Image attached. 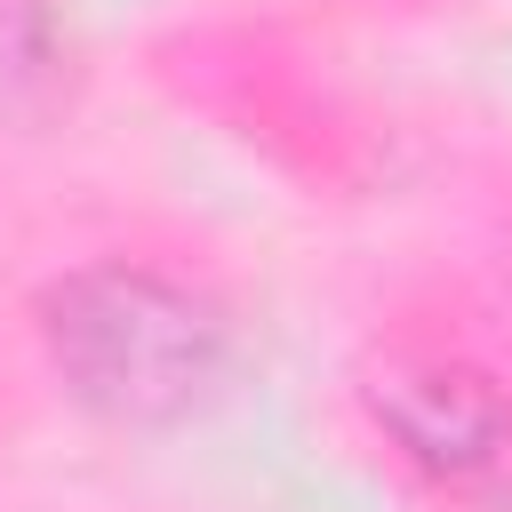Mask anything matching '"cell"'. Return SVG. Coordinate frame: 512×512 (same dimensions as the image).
<instances>
[{
  "mask_svg": "<svg viewBox=\"0 0 512 512\" xmlns=\"http://www.w3.org/2000/svg\"><path fill=\"white\" fill-rule=\"evenodd\" d=\"M40 360L112 432H176L232 384V312L144 256H96L40 288Z\"/></svg>",
  "mask_w": 512,
  "mask_h": 512,
  "instance_id": "obj_1",
  "label": "cell"
},
{
  "mask_svg": "<svg viewBox=\"0 0 512 512\" xmlns=\"http://www.w3.org/2000/svg\"><path fill=\"white\" fill-rule=\"evenodd\" d=\"M360 400L392 456L432 488L488 496L512 480V392L480 360L440 344H392L384 360H368Z\"/></svg>",
  "mask_w": 512,
  "mask_h": 512,
  "instance_id": "obj_2",
  "label": "cell"
},
{
  "mask_svg": "<svg viewBox=\"0 0 512 512\" xmlns=\"http://www.w3.org/2000/svg\"><path fill=\"white\" fill-rule=\"evenodd\" d=\"M80 48L64 0H0V128H40L72 104Z\"/></svg>",
  "mask_w": 512,
  "mask_h": 512,
  "instance_id": "obj_3",
  "label": "cell"
}]
</instances>
